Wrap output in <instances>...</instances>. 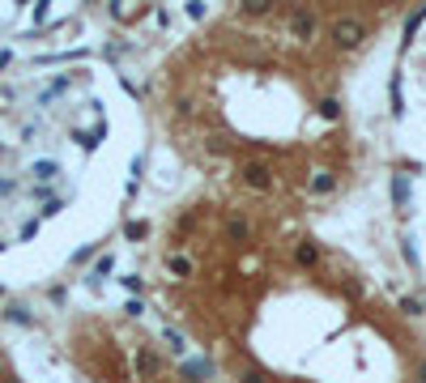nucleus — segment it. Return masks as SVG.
<instances>
[{"label": "nucleus", "instance_id": "2", "mask_svg": "<svg viewBox=\"0 0 426 383\" xmlns=\"http://www.w3.org/2000/svg\"><path fill=\"white\" fill-rule=\"evenodd\" d=\"M358 9L239 5L171 56L166 115L213 192L303 213L349 175L341 60L362 47Z\"/></svg>", "mask_w": 426, "mask_h": 383}, {"label": "nucleus", "instance_id": "1", "mask_svg": "<svg viewBox=\"0 0 426 383\" xmlns=\"http://www.w3.org/2000/svg\"><path fill=\"white\" fill-rule=\"evenodd\" d=\"M162 286L239 383H426V337L282 204H188L162 239Z\"/></svg>", "mask_w": 426, "mask_h": 383}]
</instances>
